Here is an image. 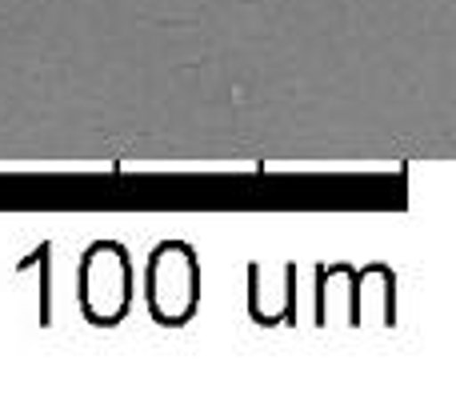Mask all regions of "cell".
I'll return each instance as SVG.
<instances>
[{"label": "cell", "instance_id": "1", "mask_svg": "<svg viewBox=\"0 0 456 416\" xmlns=\"http://www.w3.org/2000/svg\"><path fill=\"white\" fill-rule=\"evenodd\" d=\"M149 305L160 321L176 324L197 308V260L184 244H168L152 257L149 268Z\"/></svg>", "mask_w": 456, "mask_h": 416}, {"label": "cell", "instance_id": "2", "mask_svg": "<svg viewBox=\"0 0 456 416\" xmlns=\"http://www.w3.org/2000/svg\"><path fill=\"white\" fill-rule=\"evenodd\" d=\"M85 308L96 321H117L128 308V260L117 244H101L85 260Z\"/></svg>", "mask_w": 456, "mask_h": 416}]
</instances>
